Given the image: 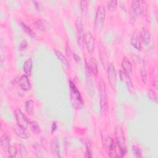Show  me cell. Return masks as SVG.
Instances as JSON below:
<instances>
[{
  "label": "cell",
  "instance_id": "ffe728a7",
  "mask_svg": "<svg viewBox=\"0 0 158 158\" xmlns=\"http://www.w3.org/2000/svg\"><path fill=\"white\" fill-rule=\"evenodd\" d=\"M130 42L131 44L137 50H140L141 48V40L139 38L138 34L136 32H134L130 38Z\"/></svg>",
  "mask_w": 158,
  "mask_h": 158
},
{
  "label": "cell",
  "instance_id": "30bf717a",
  "mask_svg": "<svg viewBox=\"0 0 158 158\" xmlns=\"http://www.w3.org/2000/svg\"><path fill=\"white\" fill-rule=\"evenodd\" d=\"M85 43L88 52L89 54H93L94 50L95 39L93 33L89 31H87L86 34L85 35Z\"/></svg>",
  "mask_w": 158,
  "mask_h": 158
},
{
  "label": "cell",
  "instance_id": "f1b7e54d",
  "mask_svg": "<svg viewBox=\"0 0 158 158\" xmlns=\"http://www.w3.org/2000/svg\"><path fill=\"white\" fill-rule=\"evenodd\" d=\"M148 95L149 98L151 101H152L153 102L157 103V94H156V93L154 90H153L152 89H149L148 92Z\"/></svg>",
  "mask_w": 158,
  "mask_h": 158
},
{
  "label": "cell",
  "instance_id": "8d00e7d4",
  "mask_svg": "<svg viewBox=\"0 0 158 158\" xmlns=\"http://www.w3.org/2000/svg\"><path fill=\"white\" fill-rule=\"evenodd\" d=\"M152 86L155 89H157V88H158V80H157V77L156 76L154 81H153V83H152Z\"/></svg>",
  "mask_w": 158,
  "mask_h": 158
},
{
  "label": "cell",
  "instance_id": "ac0fdd59",
  "mask_svg": "<svg viewBox=\"0 0 158 158\" xmlns=\"http://www.w3.org/2000/svg\"><path fill=\"white\" fill-rule=\"evenodd\" d=\"M140 38L145 46H148L151 43V36L149 32L145 27H143L140 31Z\"/></svg>",
  "mask_w": 158,
  "mask_h": 158
},
{
  "label": "cell",
  "instance_id": "9c48e42d",
  "mask_svg": "<svg viewBox=\"0 0 158 158\" xmlns=\"http://www.w3.org/2000/svg\"><path fill=\"white\" fill-rule=\"evenodd\" d=\"M14 114L17 125L27 129L28 125H29V122L23 112L19 109H16Z\"/></svg>",
  "mask_w": 158,
  "mask_h": 158
},
{
  "label": "cell",
  "instance_id": "6da1fadb",
  "mask_svg": "<svg viewBox=\"0 0 158 158\" xmlns=\"http://www.w3.org/2000/svg\"><path fill=\"white\" fill-rule=\"evenodd\" d=\"M101 137L102 146L107 154L110 157H118L116 151L115 142L110 136V133L107 130L103 129L101 131Z\"/></svg>",
  "mask_w": 158,
  "mask_h": 158
},
{
  "label": "cell",
  "instance_id": "3957f363",
  "mask_svg": "<svg viewBox=\"0 0 158 158\" xmlns=\"http://www.w3.org/2000/svg\"><path fill=\"white\" fill-rule=\"evenodd\" d=\"M69 86H70V100H71L72 105L75 109L79 110L83 107L84 104V102L82 99V97L77 87L76 86L75 83L71 80H70Z\"/></svg>",
  "mask_w": 158,
  "mask_h": 158
},
{
  "label": "cell",
  "instance_id": "83f0119b",
  "mask_svg": "<svg viewBox=\"0 0 158 158\" xmlns=\"http://www.w3.org/2000/svg\"><path fill=\"white\" fill-rule=\"evenodd\" d=\"M132 151H133L134 157L137 158L142 157V151L139 146L136 145H133L132 146Z\"/></svg>",
  "mask_w": 158,
  "mask_h": 158
},
{
  "label": "cell",
  "instance_id": "ba28073f",
  "mask_svg": "<svg viewBox=\"0 0 158 158\" xmlns=\"http://www.w3.org/2000/svg\"><path fill=\"white\" fill-rule=\"evenodd\" d=\"M107 79L110 87L113 89H115L117 82V72L112 63H109L107 65Z\"/></svg>",
  "mask_w": 158,
  "mask_h": 158
},
{
  "label": "cell",
  "instance_id": "4fadbf2b",
  "mask_svg": "<svg viewBox=\"0 0 158 158\" xmlns=\"http://www.w3.org/2000/svg\"><path fill=\"white\" fill-rule=\"evenodd\" d=\"M18 85L22 89L25 91L29 90L31 88L30 82L27 75H23L22 76H21V77L19 80Z\"/></svg>",
  "mask_w": 158,
  "mask_h": 158
},
{
  "label": "cell",
  "instance_id": "4dcf8cb0",
  "mask_svg": "<svg viewBox=\"0 0 158 158\" xmlns=\"http://www.w3.org/2000/svg\"><path fill=\"white\" fill-rule=\"evenodd\" d=\"M107 7L108 9L110 11L115 10L117 7V1L112 0L109 1V2L107 3Z\"/></svg>",
  "mask_w": 158,
  "mask_h": 158
},
{
  "label": "cell",
  "instance_id": "44dd1931",
  "mask_svg": "<svg viewBox=\"0 0 158 158\" xmlns=\"http://www.w3.org/2000/svg\"><path fill=\"white\" fill-rule=\"evenodd\" d=\"M32 66H33V62H32V60L31 59L29 58L27 59L24 64H23V71L25 73V75H27V76H30L31 74V71H32Z\"/></svg>",
  "mask_w": 158,
  "mask_h": 158
},
{
  "label": "cell",
  "instance_id": "603a6c76",
  "mask_svg": "<svg viewBox=\"0 0 158 158\" xmlns=\"http://www.w3.org/2000/svg\"><path fill=\"white\" fill-rule=\"evenodd\" d=\"M25 108L26 110V112L27 114L30 115H31L33 112V108H34V102L31 99L28 100L25 102Z\"/></svg>",
  "mask_w": 158,
  "mask_h": 158
},
{
  "label": "cell",
  "instance_id": "2e32d148",
  "mask_svg": "<svg viewBox=\"0 0 158 158\" xmlns=\"http://www.w3.org/2000/svg\"><path fill=\"white\" fill-rule=\"evenodd\" d=\"M13 131L19 138L23 139H27L29 138V135L27 131L26 128H24L18 125L14 127Z\"/></svg>",
  "mask_w": 158,
  "mask_h": 158
},
{
  "label": "cell",
  "instance_id": "e0dca14e",
  "mask_svg": "<svg viewBox=\"0 0 158 158\" xmlns=\"http://www.w3.org/2000/svg\"><path fill=\"white\" fill-rule=\"evenodd\" d=\"M121 65L123 71L130 76L132 74V65L130 60L127 57H123L122 60Z\"/></svg>",
  "mask_w": 158,
  "mask_h": 158
},
{
  "label": "cell",
  "instance_id": "d4e9b609",
  "mask_svg": "<svg viewBox=\"0 0 158 158\" xmlns=\"http://www.w3.org/2000/svg\"><path fill=\"white\" fill-rule=\"evenodd\" d=\"M21 24V27L23 28V30L31 37L32 38H35V33L33 31V30H31V28H30L25 23L21 22L20 23Z\"/></svg>",
  "mask_w": 158,
  "mask_h": 158
},
{
  "label": "cell",
  "instance_id": "836d02e7",
  "mask_svg": "<svg viewBox=\"0 0 158 158\" xmlns=\"http://www.w3.org/2000/svg\"><path fill=\"white\" fill-rule=\"evenodd\" d=\"M86 152L87 154V157H91V145L88 141L86 142Z\"/></svg>",
  "mask_w": 158,
  "mask_h": 158
},
{
  "label": "cell",
  "instance_id": "5b68a950",
  "mask_svg": "<svg viewBox=\"0 0 158 158\" xmlns=\"http://www.w3.org/2000/svg\"><path fill=\"white\" fill-rule=\"evenodd\" d=\"M106 15V10L104 6L100 5L98 7L95 19H94V26L98 31H100L103 27Z\"/></svg>",
  "mask_w": 158,
  "mask_h": 158
},
{
  "label": "cell",
  "instance_id": "484cf974",
  "mask_svg": "<svg viewBox=\"0 0 158 158\" xmlns=\"http://www.w3.org/2000/svg\"><path fill=\"white\" fill-rule=\"evenodd\" d=\"M8 157L10 158H14L17 156V148L14 145H10L7 149Z\"/></svg>",
  "mask_w": 158,
  "mask_h": 158
},
{
  "label": "cell",
  "instance_id": "8992f818",
  "mask_svg": "<svg viewBox=\"0 0 158 158\" xmlns=\"http://www.w3.org/2000/svg\"><path fill=\"white\" fill-rule=\"evenodd\" d=\"M142 1H133L131 2V9L129 13V19L131 23H134L136 17L138 15H140L143 12V7H142Z\"/></svg>",
  "mask_w": 158,
  "mask_h": 158
},
{
  "label": "cell",
  "instance_id": "d590c367",
  "mask_svg": "<svg viewBox=\"0 0 158 158\" xmlns=\"http://www.w3.org/2000/svg\"><path fill=\"white\" fill-rule=\"evenodd\" d=\"M33 2L34 3L36 8L39 11H41L43 9V6L41 4V3L40 2V1H33Z\"/></svg>",
  "mask_w": 158,
  "mask_h": 158
},
{
  "label": "cell",
  "instance_id": "d6986e66",
  "mask_svg": "<svg viewBox=\"0 0 158 158\" xmlns=\"http://www.w3.org/2000/svg\"><path fill=\"white\" fill-rule=\"evenodd\" d=\"M10 138L7 133H4L0 139V146L2 150H7L10 146Z\"/></svg>",
  "mask_w": 158,
  "mask_h": 158
},
{
  "label": "cell",
  "instance_id": "9a60e30c",
  "mask_svg": "<svg viewBox=\"0 0 158 158\" xmlns=\"http://www.w3.org/2000/svg\"><path fill=\"white\" fill-rule=\"evenodd\" d=\"M33 27L40 30L46 31L49 28V23L43 19H37L33 23Z\"/></svg>",
  "mask_w": 158,
  "mask_h": 158
},
{
  "label": "cell",
  "instance_id": "277c9868",
  "mask_svg": "<svg viewBox=\"0 0 158 158\" xmlns=\"http://www.w3.org/2000/svg\"><path fill=\"white\" fill-rule=\"evenodd\" d=\"M99 91L100 98V108L101 113L102 115H106L108 112L109 104L107 96L106 86L104 81L101 78L99 82Z\"/></svg>",
  "mask_w": 158,
  "mask_h": 158
},
{
  "label": "cell",
  "instance_id": "74e56055",
  "mask_svg": "<svg viewBox=\"0 0 158 158\" xmlns=\"http://www.w3.org/2000/svg\"><path fill=\"white\" fill-rule=\"evenodd\" d=\"M57 128V123L56 122H53L52 124V127H51V133H53Z\"/></svg>",
  "mask_w": 158,
  "mask_h": 158
},
{
  "label": "cell",
  "instance_id": "4316f807",
  "mask_svg": "<svg viewBox=\"0 0 158 158\" xmlns=\"http://www.w3.org/2000/svg\"><path fill=\"white\" fill-rule=\"evenodd\" d=\"M80 7L81 14L83 15H86L88 12V1L86 0H82L80 2Z\"/></svg>",
  "mask_w": 158,
  "mask_h": 158
},
{
  "label": "cell",
  "instance_id": "7c38bea8",
  "mask_svg": "<svg viewBox=\"0 0 158 158\" xmlns=\"http://www.w3.org/2000/svg\"><path fill=\"white\" fill-rule=\"evenodd\" d=\"M119 76L122 81H123L126 85L127 86L128 88L129 89L130 91L131 92V90L133 91V85L131 82L130 76L128 75L127 73H126L123 70H120L119 71Z\"/></svg>",
  "mask_w": 158,
  "mask_h": 158
},
{
  "label": "cell",
  "instance_id": "7402d4cb",
  "mask_svg": "<svg viewBox=\"0 0 158 158\" xmlns=\"http://www.w3.org/2000/svg\"><path fill=\"white\" fill-rule=\"evenodd\" d=\"M55 54L57 58L59 59V60L67 67H69V62L68 59L65 57V56L62 54V52L57 49H55Z\"/></svg>",
  "mask_w": 158,
  "mask_h": 158
},
{
  "label": "cell",
  "instance_id": "d6a6232c",
  "mask_svg": "<svg viewBox=\"0 0 158 158\" xmlns=\"http://www.w3.org/2000/svg\"><path fill=\"white\" fill-rule=\"evenodd\" d=\"M65 49H66L65 51H66L67 55L69 57H71L72 56L73 57V52H72V49H71V48H70V45H69V44L68 43H67V45H66Z\"/></svg>",
  "mask_w": 158,
  "mask_h": 158
},
{
  "label": "cell",
  "instance_id": "8fae6325",
  "mask_svg": "<svg viewBox=\"0 0 158 158\" xmlns=\"http://www.w3.org/2000/svg\"><path fill=\"white\" fill-rule=\"evenodd\" d=\"M51 152L53 156L56 157H59L60 156V149L59 146V141L57 136H54L52 138L51 144H50Z\"/></svg>",
  "mask_w": 158,
  "mask_h": 158
},
{
  "label": "cell",
  "instance_id": "7a4b0ae2",
  "mask_svg": "<svg viewBox=\"0 0 158 158\" xmlns=\"http://www.w3.org/2000/svg\"><path fill=\"white\" fill-rule=\"evenodd\" d=\"M114 136L115 139V144L119 150L118 157H123L126 155L127 149L124 132L122 127L120 125H117L115 128Z\"/></svg>",
  "mask_w": 158,
  "mask_h": 158
},
{
  "label": "cell",
  "instance_id": "5bb4252c",
  "mask_svg": "<svg viewBox=\"0 0 158 158\" xmlns=\"http://www.w3.org/2000/svg\"><path fill=\"white\" fill-rule=\"evenodd\" d=\"M88 69L90 73L94 76H96L98 73V65L97 60L95 57H91L87 64Z\"/></svg>",
  "mask_w": 158,
  "mask_h": 158
},
{
  "label": "cell",
  "instance_id": "52a82bcc",
  "mask_svg": "<svg viewBox=\"0 0 158 158\" xmlns=\"http://www.w3.org/2000/svg\"><path fill=\"white\" fill-rule=\"evenodd\" d=\"M75 27H76L77 38L78 44L81 48H83V44L85 43V35L84 33L83 23L81 19L79 18H78L75 21Z\"/></svg>",
  "mask_w": 158,
  "mask_h": 158
},
{
  "label": "cell",
  "instance_id": "cb8c5ba5",
  "mask_svg": "<svg viewBox=\"0 0 158 158\" xmlns=\"http://www.w3.org/2000/svg\"><path fill=\"white\" fill-rule=\"evenodd\" d=\"M29 125L31 128V130L33 131V133L38 135L41 132V128L39 126L38 123L36 121H30L29 122Z\"/></svg>",
  "mask_w": 158,
  "mask_h": 158
},
{
  "label": "cell",
  "instance_id": "f546056e",
  "mask_svg": "<svg viewBox=\"0 0 158 158\" xmlns=\"http://www.w3.org/2000/svg\"><path fill=\"white\" fill-rule=\"evenodd\" d=\"M19 152L21 157H25L27 156V150L26 147L23 144H19Z\"/></svg>",
  "mask_w": 158,
  "mask_h": 158
},
{
  "label": "cell",
  "instance_id": "1f68e13d",
  "mask_svg": "<svg viewBox=\"0 0 158 158\" xmlns=\"http://www.w3.org/2000/svg\"><path fill=\"white\" fill-rule=\"evenodd\" d=\"M140 72H141V77L142 81L144 83H146L148 79V75H147V72L146 70L145 67H142Z\"/></svg>",
  "mask_w": 158,
  "mask_h": 158
},
{
  "label": "cell",
  "instance_id": "e575fe53",
  "mask_svg": "<svg viewBox=\"0 0 158 158\" xmlns=\"http://www.w3.org/2000/svg\"><path fill=\"white\" fill-rule=\"evenodd\" d=\"M27 46H28V43H27V41L26 40H22V41H21V43H20V44L19 49H20V50H24L25 49L27 48Z\"/></svg>",
  "mask_w": 158,
  "mask_h": 158
}]
</instances>
